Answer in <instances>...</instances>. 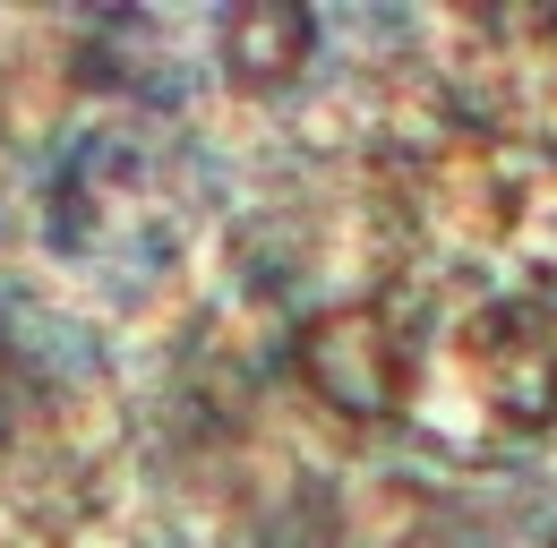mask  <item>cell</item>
I'll return each mask as SVG.
<instances>
[{
	"instance_id": "cell-1",
	"label": "cell",
	"mask_w": 557,
	"mask_h": 548,
	"mask_svg": "<svg viewBox=\"0 0 557 548\" xmlns=\"http://www.w3.org/2000/svg\"><path fill=\"white\" fill-rule=\"evenodd\" d=\"M463 360H472V386H481L497 428L523 437V428H549L557 420V309H541V300L481 309Z\"/></svg>"
},
{
	"instance_id": "cell-2",
	"label": "cell",
	"mask_w": 557,
	"mask_h": 548,
	"mask_svg": "<svg viewBox=\"0 0 557 548\" xmlns=\"http://www.w3.org/2000/svg\"><path fill=\"white\" fill-rule=\"evenodd\" d=\"M300 377L335 411H395L404 386H412V342L377 309H335L300 335Z\"/></svg>"
},
{
	"instance_id": "cell-3",
	"label": "cell",
	"mask_w": 557,
	"mask_h": 548,
	"mask_svg": "<svg viewBox=\"0 0 557 548\" xmlns=\"http://www.w3.org/2000/svg\"><path fill=\"white\" fill-rule=\"evenodd\" d=\"M232 43H240V68H249V77H275V68H292V52L309 43V17H292V9H240V17H232Z\"/></svg>"
}]
</instances>
